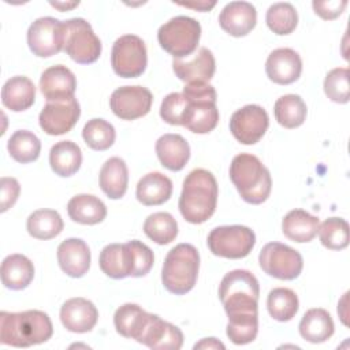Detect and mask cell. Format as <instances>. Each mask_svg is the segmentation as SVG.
Returning <instances> with one entry per match:
<instances>
[{"instance_id": "1", "label": "cell", "mask_w": 350, "mask_h": 350, "mask_svg": "<svg viewBox=\"0 0 350 350\" xmlns=\"http://www.w3.org/2000/svg\"><path fill=\"white\" fill-rule=\"evenodd\" d=\"M258 280L246 269L226 273L219 286V298L228 321L258 319Z\"/></svg>"}, {"instance_id": "2", "label": "cell", "mask_w": 350, "mask_h": 350, "mask_svg": "<svg viewBox=\"0 0 350 350\" xmlns=\"http://www.w3.org/2000/svg\"><path fill=\"white\" fill-rule=\"evenodd\" d=\"M217 182L212 172L197 168L183 180L179 197V211L191 224H201L212 217L217 204Z\"/></svg>"}, {"instance_id": "3", "label": "cell", "mask_w": 350, "mask_h": 350, "mask_svg": "<svg viewBox=\"0 0 350 350\" xmlns=\"http://www.w3.org/2000/svg\"><path fill=\"white\" fill-rule=\"evenodd\" d=\"M153 261L152 249L137 239L107 245L98 258L101 271L112 279L145 276L152 269Z\"/></svg>"}, {"instance_id": "4", "label": "cell", "mask_w": 350, "mask_h": 350, "mask_svg": "<svg viewBox=\"0 0 350 350\" xmlns=\"http://www.w3.org/2000/svg\"><path fill=\"white\" fill-rule=\"evenodd\" d=\"M53 327L49 316L41 310L1 312L0 342L15 347H29L51 339Z\"/></svg>"}, {"instance_id": "5", "label": "cell", "mask_w": 350, "mask_h": 350, "mask_svg": "<svg viewBox=\"0 0 350 350\" xmlns=\"http://www.w3.org/2000/svg\"><path fill=\"white\" fill-rule=\"evenodd\" d=\"M230 179L242 200L249 204H262L271 194V174L254 154H237L230 164Z\"/></svg>"}, {"instance_id": "6", "label": "cell", "mask_w": 350, "mask_h": 350, "mask_svg": "<svg viewBox=\"0 0 350 350\" xmlns=\"http://www.w3.org/2000/svg\"><path fill=\"white\" fill-rule=\"evenodd\" d=\"M182 93L187 101L182 126L196 134L212 131L219 122L215 88L208 82L186 83Z\"/></svg>"}, {"instance_id": "7", "label": "cell", "mask_w": 350, "mask_h": 350, "mask_svg": "<svg viewBox=\"0 0 350 350\" xmlns=\"http://www.w3.org/2000/svg\"><path fill=\"white\" fill-rule=\"evenodd\" d=\"M198 269V250L190 243H179L172 247L164 258L161 282L170 293L183 295L194 287Z\"/></svg>"}, {"instance_id": "8", "label": "cell", "mask_w": 350, "mask_h": 350, "mask_svg": "<svg viewBox=\"0 0 350 350\" xmlns=\"http://www.w3.org/2000/svg\"><path fill=\"white\" fill-rule=\"evenodd\" d=\"M200 37V22L185 15L171 18L157 31L160 46L175 59L189 57L197 49Z\"/></svg>"}, {"instance_id": "9", "label": "cell", "mask_w": 350, "mask_h": 350, "mask_svg": "<svg viewBox=\"0 0 350 350\" xmlns=\"http://www.w3.org/2000/svg\"><path fill=\"white\" fill-rule=\"evenodd\" d=\"M64 23V52L79 64L94 63L101 53V41L90 23L83 18H72Z\"/></svg>"}, {"instance_id": "10", "label": "cell", "mask_w": 350, "mask_h": 350, "mask_svg": "<svg viewBox=\"0 0 350 350\" xmlns=\"http://www.w3.org/2000/svg\"><path fill=\"white\" fill-rule=\"evenodd\" d=\"M209 250L224 258H243L256 245V234L246 226H220L208 235Z\"/></svg>"}, {"instance_id": "11", "label": "cell", "mask_w": 350, "mask_h": 350, "mask_svg": "<svg viewBox=\"0 0 350 350\" xmlns=\"http://www.w3.org/2000/svg\"><path fill=\"white\" fill-rule=\"evenodd\" d=\"M146 63V46L138 36L124 34L113 42L111 66L116 75L122 78H137L145 71Z\"/></svg>"}, {"instance_id": "12", "label": "cell", "mask_w": 350, "mask_h": 350, "mask_svg": "<svg viewBox=\"0 0 350 350\" xmlns=\"http://www.w3.org/2000/svg\"><path fill=\"white\" fill-rule=\"evenodd\" d=\"M258 262L267 275L280 280L298 278L304 268V260L299 252L280 242L267 243L260 252Z\"/></svg>"}, {"instance_id": "13", "label": "cell", "mask_w": 350, "mask_h": 350, "mask_svg": "<svg viewBox=\"0 0 350 350\" xmlns=\"http://www.w3.org/2000/svg\"><path fill=\"white\" fill-rule=\"evenodd\" d=\"M30 51L38 57H51L64 46V23L52 16L36 19L27 30Z\"/></svg>"}, {"instance_id": "14", "label": "cell", "mask_w": 350, "mask_h": 350, "mask_svg": "<svg viewBox=\"0 0 350 350\" xmlns=\"http://www.w3.org/2000/svg\"><path fill=\"white\" fill-rule=\"evenodd\" d=\"M269 126L267 111L257 105L249 104L235 111L230 119V131L234 138L243 145L258 142Z\"/></svg>"}, {"instance_id": "15", "label": "cell", "mask_w": 350, "mask_h": 350, "mask_svg": "<svg viewBox=\"0 0 350 350\" xmlns=\"http://www.w3.org/2000/svg\"><path fill=\"white\" fill-rule=\"evenodd\" d=\"M153 103V96L149 89L135 86H122L112 92L109 107L112 112L123 120H134L145 116Z\"/></svg>"}, {"instance_id": "16", "label": "cell", "mask_w": 350, "mask_h": 350, "mask_svg": "<svg viewBox=\"0 0 350 350\" xmlns=\"http://www.w3.org/2000/svg\"><path fill=\"white\" fill-rule=\"evenodd\" d=\"M81 115V107L75 97L48 101L40 112L38 122L41 129L49 135H62L68 133Z\"/></svg>"}, {"instance_id": "17", "label": "cell", "mask_w": 350, "mask_h": 350, "mask_svg": "<svg viewBox=\"0 0 350 350\" xmlns=\"http://www.w3.org/2000/svg\"><path fill=\"white\" fill-rule=\"evenodd\" d=\"M135 340L154 350H179L183 334L176 325L150 313Z\"/></svg>"}, {"instance_id": "18", "label": "cell", "mask_w": 350, "mask_h": 350, "mask_svg": "<svg viewBox=\"0 0 350 350\" xmlns=\"http://www.w3.org/2000/svg\"><path fill=\"white\" fill-rule=\"evenodd\" d=\"M98 320V310L94 304L86 298L77 297L67 299L60 308V321L71 332H89Z\"/></svg>"}, {"instance_id": "19", "label": "cell", "mask_w": 350, "mask_h": 350, "mask_svg": "<svg viewBox=\"0 0 350 350\" xmlns=\"http://www.w3.org/2000/svg\"><path fill=\"white\" fill-rule=\"evenodd\" d=\"M302 71V60L291 48H278L272 51L265 62L268 78L278 85L295 82Z\"/></svg>"}, {"instance_id": "20", "label": "cell", "mask_w": 350, "mask_h": 350, "mask_svg": "<svg viewBox=\"0 0 350 350\" xmlns=\"http://www.w3.org/2000/svg\"><path fill=\"white\" fill-rule=\"evenodd\" d=\"M172 70L186 83L209 82L216 70L213 53L208 48L201 46L190 59H174Z\"/></svg>"}, {"instance_id": "21", "label": "cell", "mask_w": 350, "mask_h": 350, "mask_svg": "<svg viewBox=\"0 0 350 350\" xmlns=\"http://www.w3.org/2000/svg\"><path fill=\"white\" fill-rule=\"evenodd\" d=\"M257 22V11L252 3L231 1L224 5L219 15L220 27L234 37L249 34Z\"/></svg>"}, {"instance_id": "22", "label": "cell", "mask_w": 350, "mask_h": 350, "mask_svg": "<svg viewBox=\"0 0 350 350\" xmlns=\"http://www.w3.org/2000/svg\"><path fill=\"white\" fill-rule=\"evenodd\" d=\"M77 89L75 75L63 64L46 68L40 78V90L46 101H60L74 97Z\"/></svg>"}, {"instance_id": "23", "label": "cell", "mask_w": 350, "mask_h": 350, "mask_svg": "<svg viewBox=\"0 0 350 350\" xmlns=\"http://www.w3.org/2000/svg\"><path fill=\"white\" fill-rule=\"evenodd\" d=\"M62 271L71 278H82L90 268V249L81 238H68L57 246Z\"/></svg>"}, {"instance_id": "24", "label": "cell", "mask_w": 350, "mask_h": 350, "mask_svg": "<svg viewBox=\"0 0 350 350\" xmlns=\"http://www.w3.org/2000/svg\"><path fill=\"white\" fill-rule=\"evenodd\" d=\"M156 154L163 167L180 171L190 159V146L179 134H164L156 142Z\"/></svg>"}, {"instance_id": "25", "label": "cell", "mask_w": 350, "mask_h": 350, "mask_svg": "<svg viewBox=\"0 0 350 350\" xmlns=\"http://www.w3.org/2000/svg\"><path fill=\"white\" fill-rule=\"evenodd\" d=\"M36 100L34 83L23 75L11 77L1 89V103L14 112L29 109Z\"/></svg>"}, {"instance_id": "26", "label": "cell", "mask_w": 350, "mask_h": 350, "mask_svg": "<svg viewBox=\"0 0 350 350\" xmlns=\"http://www.w3.org/2000/svg\"><path fill=\"white\" fill-rule=\"evenodd\" d=\"M172 194V182L161 172H149L137 183V200L146 206L161 205L170 200Z\"/></svg>"}, {"instance_id": "27", "label": "cell", "mask_w": 350, "mask_h": 350, "mask_svg": "<svg viewBox=\"0 0 350 350\" xmlns=\"http://www.w3.org/2000/svg\"><path fill=\"white\" fill-rule=\"evenodd\" d=\"M319 217L310 215L304 209L290 211L282 221L283 234L298 243L310 242L319 231Z\"/></svg>"}, {"instance_id": "28", "label": "cell", "mask_w": 350, "mask_h": 350, "mask_svg": "<svg viewBox=\"0 0 350 350\" xmlns=\"http://www.w3.org/2000/svg\"><path fill=\"white\" fill-rule=\"evenodd\" d=\"M301 336L310 343H323L334 334V321L331 314L323 308L309 309L299 321Z\"/></svg>"}, {"instance_id": "29", "label": "cell", "mask_w": 350, "mask_h": 350, "mask_svg": "<svg viewBox=\"0 0 350 350\" xmlns=\"http://www.w3.org/2000/svg\"><path fill=\"white\" fill-rule=\"evenodd\" d=\"M129 183V170L123 159L111 157L100 170V187L111 200L124 196Z\"/></svg>"}, {"instance_id": "30", "label": "cell", "mask_w": 350, "mask_h": 350, "mask_svg": "<svg viewBox=\"0 0 350 350\" xmlns=\"http://www.w3.org/2000/svg\"><path fill=\"white\" fill-rule=\"evenodd\" d=\"M67 213L71 220L79 224H97L107 216L105 204L92 194H77L67 204Z\"/></svg>"}, {"instance_id": "31", "label": "cell", "mask_w": 350, "mask_h": 350, "mask_svg": "<svg viewBox=\"0 0 350 350\" xmlns=\"http://www.w3.org/2000/svg\"><path fill=\"white\" fill-rule=\"evenodd\" d=\"M34 278V265L23 254H10L1 262V282L7 288L23 290Z\"/></svg>"}, {"instance_id": "32", "label": "cell", "mask_w": 350, "mask_h": 350, "mask_svg": "<svg viewBox=\"0 0 350 350\" xmlns=\"http://www.w3.org/2000/svg\"><path fill=\"white\" fill-rule=\"evenodd\" d=\"M49 164L52 171L63 178L74 175L82 164L81 148L72 141H59L49 152Z\"/></svg>"}, {"instance_id": "33", "label": "cell", "mask_w": 350, "mask_h": 350, "mask_svg": "<svg viewBox=\"0 0 350 350\" xmlns=\"http://www.w3.org/2000/svg\"><path fill=\"white\" fill-rule=\"evenodd\" d=\"M64 223L57 211L38 209L34 211L26 221L27 232L36 239H51L63 231Z\"/></svg>"}, {"instance_id": "34", "label": "cell", "mask_w": 350, "mask_h": 350, "mask_svg": "<svg viewBox=\"0 0 350 350\" xmlns=\"http://www.w3.org/2000/svg\"><path fill=\"white\" fill-rule=\"evenodd\" d=\"M150 313L145 312L137 304H124L113 314L116 332L129 339H137Z\"/></svg>"}, {"instance_id": "35", "label": "cell", "mask_w": 350, "mask_h": 350, "mask_svg": "<svg viewBox=\"0 0 350 350\" xmlns=\"http://www.w3.org/2000/svg\"><path fill=\"white\" fill-rule=\"evenodd\" d=\"M306 104L298 94H284L273 105L278 123L286 129H297L306 119Z\"/></svg>"}, {"instance_id": "36", "label": "cell", "mask_w": 350, "mask_h": 350, "mask_svg": "<svg viewBox=\"0 0 350 350\" xmlns=\"http://www.w3.org/2000/svg\"><path fill=\"white\" fill-rule=\"evenodd\" d=\"M144 232L157 245H168L178 235V223L168 212H154L146 217Z\"/></svg>"}, {"instance_id": "37", "label": "cell", "mask_w": 350, "mask_h": 350, "mask_svg": "<svg viewBox=\"0 0 350 350\" xmlns=\"http://www.w3.org/2000/svg\"><path fill=\"white\" fill-rule=\"evenodd\" d=\"M7 149L15 161L26 164L38 159L41 142L34 133L29 130H18L10 137Z\"/></svg>"}, {"instance_id": "38", "label": "cell", "mask_w": 350, "mask_h": 350, "mask_svg": "<svg viewBox=\"0 0 350 350\" xmlns=\"http://www.w3.org/2000/svg\"><path fill=\"white\" fill-rule=\"evenodd\" d=\"M267 308L272 319L278 321H288L298 312V297L290 288L276 287L271 290L268 294Z\"/></svg>"}, {"instance_id": "39", "label": "cell", "mask_w": 350, "mask_h": 350, "mask_svg": "<svg viewBox=\"0 0 350 350\" xmlns=\"http://www.w3.org/2000/svg\"><path fill=\"white\" fill-rule=\"evenodd\" d=\"M265 22L271 31L278 36H286L297 27L298 14L290 3H275L268 8Z\"/></svg>"}, {"instance_id": "40", "label": "cell", "mask_w": 350, "mask_h": 350, "mask_svg": "<svg viewBox=\"0 0 350 350\" xmlns=\"http://www.w3.org/2000/svg\"><path fill=\"white\" fill-rule=\"evenodd\" d=\"M82 137L86 145L93 150H105L113 145L116 133L109 122L101 118H94L88 120L83 126Z\"/></svg>"}, {"instance_id": "41", "label": "cell", "mask_w": 350, "mask_h": 350, "mask_svg": "<svg viewBox=\"0 0 350 350\" xmlns=\"http://www.w3.org/2000/svg\"><path fill=\"white\" fill-rule=\"evenodd\" d=\"M319 237L323 246L331 250H342L349 245V224L342 217H328L319 226Z\"/></svg>"}, {"instance_id": "42", "label": "cell", "mask_w": 350, "mask_h": 350, "mask_svg": "<svg viewBox=\"0 0 350 350\" xmlns=\"http://www.w3.org/2000/svg\"><path fill=\"white\" fill-rule=\"evenodd\" d=\"M324 92L327 97L338 104H346L350 98L349 68L336 67L331 70L324 79Z\"/></svg>"}, {"instance_id": "43", "label": "cell", "mask_w": 350, "mask_h": 350, "mask_svg": "<svg viewBox=\"0 0 350 350\" xmlns=\"http://www.w3.org/2000/svg\"><path fill=\"white\" fill-rule=\"evenodd\" d=\"M186 97L183 93H170L164 97L160 107L161 119L172 126H182V118L186 109Z\"/></svg>"}, {"instance_id": "44", "label": "cell", "mask_w": 350, "mask_h": 350, "mask_svg": "<svg viewBox=\"0 0 350 350\" xmlns=\"http://www.w3.org/2000/svg\"><path fill=\"white\" fill-rule=\"evenodd\" d=\"M0 187H1V212L8 211L18 200L21 186L19 182L15 178H7L3 176L0 180Z\"/></svg>"}, {"instance_id": "45", "label": "cell", "mask_w": 350, "mask_h": 350, "mask_svg": "<svg viewBox=\"0 0 350 350\" xmlns=\"http://www.w3.org/2000/svg\"><path fill=\"white\" fill-rule=\"evenodd\" d=\"M314 12L327 21L336 19L347 5L346 0H328V1H313Z\"/></svg>"}, {"instance_id": "46", "label": "cell", "mask_w": 350, "mask_h": 350, "mask_svg": "<svg viewBox=\"0 0 350 350\" xmlns=\"http://www.w3.org/2000/svg\"><path fill=\"white\" fill-rule=\"evenodd\" d=\"M194 349L196 350L197 349H221L223 350V349H226V346L221 342H219L216 338H205L201 342L196 343Z\"/></svg>"}, {"instance_id": "47", "label": "cell", "mask_w": 350, "mask_h": 350, "mask_svg": "<svg viewBox=\"0 0 350 350\" xmlns=\"http://www.w3.org/2000/svg\"><path fill=\"white\" fill-rule=\"evenodd\" d=\"M179 5L183 7H189V8H194V10H200V11H209L212 7H215V1L212 3H205V1H200V3H178Z\"/></svg>"}, {"instance_id": "48", "label": "cell", "mask_w": 350, "mask_h": 350, "mask_svg": "<svg viewBox=\"0 0 350 350\" xmlns=\"http://www.w3.org/2000/svg\"><path fill=\"white\" fill-rule=\"evenodd\" d=\"M79 3L77 1V3H70V4H63V3H51V5H53V7H56V8H59V10H67V8H72V7H77Z\"/></svg>"}]
</instances>
